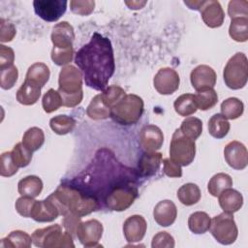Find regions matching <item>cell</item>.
<instances>
[{"instance_id": "1", "label": "cell", "mask_w": 248, "mask_h": 248, "mask_svg": "<svg viewBox=\"0 0 248 248\" xmlns=\"http://www.w3.org/2000/svg\"><path fill=\"white\" fill-rule=\"evenodd\" d=\"M75 63L81 71L88 87L104 91L115 70L110 40L99 33H94L90 41L76 53Z\"/></svg>"}, {"instance_id": "2", "label": "cell", "mask_w": 248, "mask_h": 248, "mask_svg": "<svg viewBox=\"0 0 248 248\" xmlns=\"http://www.w3.org/2000/svg\"><path fill=\"white\" fill-rule=\"evenodd\" d=\"M47 199L54 203L60 215L63 216L72 212L82 217L97 210L100 206L97 198L70 184L59 185Z\"/></svg>"}, {"instance_id": "3", "label": "cell", "mask_w": 248, "mask_h": 248, "mask_svg": "<svg viewBox=\"0 0 248 248\" xmlns=\"http://www.w3.org/2000/svg\"><path fill=\"white\" fill-rule=\"evenodd\" d=\"M82 73L74 65L64 66L58 78V92L62 98V106L75 108L83 98Z\"/></svg>"}, {"instance_id": "4", "label": "cell", "mask_w": 248, "mask_h": 248, "mask_svg": "<svg viewBox=\"0 0 248 248\" xmlns=\"http://www.w3.org/2000/svg\"><path fill=\"white\" fill-rule=\"evenodd\" d=\"M144 104L142 99L135 94H126L113 107L110 108V116L120 125H134L143 113Z\"/></svg>"}, {"instance_id": "5", "label": "cell", "mask_w": 248, "mask_h": 248, "mask_svg": "<svg viewBox=\"0 0 248 248\" xmlns=\"http://www.w3.org/2000/svg\"><path fill=\"white\" fill-rule=\"evenodd\" d=\"M32 240L35 246L43 248L75 247L73 234L69 232H62L60 225L55 224L44 229H38L32 233Z\"/></svg>"}, {"instance_id": "6", "label": "cell", "mask_w": 248, "mask_h": 248, "mask_svg": "<svg viewBox=\"0 0 248 248\" xmlns=\"http://www.w3.org/2000/svg\"><path fill=\"white\" fill-rule=\"evenodd\" d=\"M138 197V188L131 180L115 184L104 197L106 206L113 211H123L130 207Z\"/></svg>"}, {"instance_id": "7", "label": "cell", "mask_w": 248, "mask_h": 248, "mask_svg": "<svg viewBox=\"0 0 248 248\" xmlns=\"http://www.w3.org/2000/svg\"><path fill=\"white\" fill-rule=\"evenodd\" d=\"M223 77L229 88L232 90L243 88L248 79V60L246 55L242 52H237L232 56L224 68Z\"/></svg>"}, {"instance_id": "8", "label": "cell", "mask_w": 248, "mask_h": 248, "mask_svg": "<svg viewBox=\"0 0 248 248\" xmlns=\"http://www.w3.org/2000/svg\"><path fill=\"white\" fill-rule=\"evenodd\" d=\"M196 155L195 140L182 134L180 129H176L172 135L170 145V158L180 166L190 165Z\"/></svg>"}, {"instance_id": "9", "label": "cell", "mask_w": 248, "mask_h": 248, "mask_svg": "<svg viewBox=\"0 0 248 248\" xmlns=\"http://www.w3.org/2000/svg\"><path fill=\"white\" fill-rule=\"evenodd\" d=\"M209 230L213 237L223 245L233 243L238 235V230L233 215L227 212L213 217Z\"/></svg>"}, {"instance_id": "10", "label": "cell", "mask_w": 248, "mask_h": 248, "mask_svg": "<svg viewBox=\"0 0 248 248\" xmlns=\"http://www.w3.org/2000/svg\"><path fill=\"white\" fill-rule=\"evenodd\" d=\"M68 2L66 0H35L33 1L34 11L42 19L54 22L57 21L66 12Z\"/></svg>"}, {"instance_id": "11", "label": "cell", "mask_w": 248, "mask_h": 248, "mask_svg": "<svg viewBox=\"0 0 248 248\" xmlns=\"http://www.w3.org/2000/svg\"><path fill=\"white\" fill-rule=\"evenodd\" d=\"M103 225L96 219L80 222L77 228L76 234L79 242L85 247H100L99 240L103 235Z\"/></svg>"}, {"instance_id": "12", "label": "cell", "mask_w": 248, "mask_h": 248, "mask_svg": "<svg viewBox=\"0 0 248 248\" xmlns=\"http://www.w3.org/2000/svg\"><path fill=\"white\" fill-rule=\"evenodd\" d=\"M180 83L177 72L171 68L166 67L160 69L153 78L154 88L162 95H170L174 93Z\"/></svg>"}, {"instance_id": "13", "label": "cell", "mask_w": 248, "mask_h": 248, "mask_svg": "<svg viewBox=\"0 0 248 248\" xmlns=\"http://www.w3.org/2000/svg\"><path fill=\"white\" fill-rule=\"evenodd\" d=\"M202 18L206 26L210 28L220 27L225 19V13L219 1L202 0L199 8Z\"/></svg>"}, {"instance_id": "14", "label": "cell", "mask_w": 248, "mask_h": 248, "mask_svg": "<svg viewBox=\"0 0 248 248\" xmlns=\"http://www.w3.org/2000/svg\"><path fill=\"white\" fill-rule=\"evenodd\" d=\"M224 157L228 165L234 170H243L248 163L247 149L237 140H232L225 146Z\"/></svg>"}, {"instance_id": "15", "label": "cell", "mask_w": 248, "mask_h": 248, "mask_svg": "<svg viewBox=\"0 0 248 248\" xmlns=\"http://www.w3.org/2000/svg\"><path fill=\"white\" fill-rule=\"evenodd\" d=\"M164 142V135L162 130L153 125L148 124L142 127L140 133V144L145 152H154L160 149Z\"/></svg>"}, {"instance_id": "16", "label": "cell", "mask_w": 248, "mask_h": 248, "mask_svg": "<svg viewBox=\"0 0 248 248\" xmlns=\"http://www.w3.org/2000/svg\"><path fill=\"white\" fill-rule=\"evenodd\" d=\"M216 73L207 65H199L192 70L190 80L196 91L213 88L216 84Z\"/></svg>"}, {"instance_id": "17", "label": "cell", "mask_w": 248, "mask_h": 248, "mask_svg": "<svg viewBox=\"0 0 248 248\" xmlns=\"http://www.w3.org/2000/svg\"><path fill=\"white\" fill-rule=\"evenodd\" d=\"M147 224L141 215H132L123 224V233L125 239L130 242H140L145 235Z\"/></svg>"}, {"instance_id": "18", "label": "cell", "mask_w": 248, "mask_h": 248, "mask_svg": "<svg viewBox=\"0 0 248 248\" xmlns=\"http://www.w3.org/2000/svg\"><path fill=\"white\" fill-rule=\"evenodd\" d=\"M50 38L54 47H58V48L72 47L73 42L75 40L74 28L67 21L59 22L53 26Z\"/></svg>"}, {"instance_id": "19", "label": "cell", "mask_w": 248, "mask_h": 248, "mask_svg": "<svg viewBox=\"0 0 248 248\" xmlns=\"http://www.w3.org/2000/svg\"><path fill=\"white\" fill-rule=\"evenodd\" d=\"M177 216V208L173 202L164 200L159 202L153 210V217L155 222L162 227H169L172 225Z\"/></svg>"}, {"instance_id": "20", "label": "cell", "mask_w": 248, "mask_h": 248, "mask_svg": "<svg viewBox=\"0 0 248 248\" xmlns=\"http://www.w3.org/2000/svg\"><path fill=\"white\" fill-rule=\"evenodd\" d=\"M60 215L54 203L47 198L44 201H35L30 218L36 222H52Z\"/></svg>"}, {"instance_id": "21", "label": "cell", "mask_w": 248, "mask_h": 248, "mask_svg": "<svg viewBox=\"0 0 248 248\" xmlns=\"http://www.w3.org/2000/svg\"><path fill=\"white\" fill-rule=\"evenodd\" d=\"M162 153L160 152H144L139 160L137 173L140 177H150L154 175L162 163Z\"/></svg>"}, {"instance_id": "22", "label": "cell", "mask_w": 248, "mask_h": 248, "mask_svg": "<svg viewBox=\"0 0 248 248\" xmlns=\"http://www.w3.org/2000/svg\"><path fill=\"white\" fill-rule=\"evenodd\" d=\"M219 204L224 212L233 214L238 211L243 205V197L242 195L232 188L224 190L219 196Z\"/></svg>"}, {"instance_id": "23", "label": "cell", "mask_w": 248, "mask_h": 248, "mask_svg": "<svg viewBox=\"0 0 248 248\" xmlns=\"http://www.w3.org/2000/svg\"><path fill=\"white\" fill-rule=\"evenodd\" d=\"M42 87L37 83L26 79L16 92V100L24 106H31L37 103L41 96Z\"/></svg>"}, {"instance_id": "24", "label": "cell", "mask_w": 248, "mask_h": 248, "mask_svg": "<svg viewBox=\"0 0 248 248\" xmlns=\"http://www.w3.org/2000/svg\"><path fill=\"white\" fill-rule=\"evenodd\" d=\"M33 242L32 236L23 231H13L5 238L1 239L2 248H29Z\"/></svg>"}, {"instance_id": "25", "label": "cell", "mask_w": 248, "mask_h": 248, "mask_svg": "<svg viewBox=\"0 0 248 248\" xmlns=\"http://www.w3.org/2000/svg\"><path fill=\"white\" fill-rule=\"evenodd\" d=\"M17 190L21 196L36 198L43 190V181L36 175H28L18 181Z\"/></svg>"}, {"instance_id": "26", "label": "cell", "mask_w": 248, "mask_h": 248, "mask_svg": "<svg viewBox=\"0 0 248 248\" xmlns=\"http://www.w3.org/2000/svg\"><path fill=\"white\" fill-rule=\"evenodd\" d=\"M86 114L93 120L107 119L110 116V108L104 102L102 95H96L86 108Z\"/></svg>"}, {"instance_id": "27", "label": "cell", "mask_w": 248, "mask_h": 248, "mask_svg": "<svg viewBox=\"0 0 248 248\" xmlns=\"http://www.w3.org/2000/svg\"><path fill=\"white\" fill-rule=\"evenodd\" d=\"M50 77V72L48 67L42 62H36L32 64L26 73V79H29L41 87H44L45 84L48 81Z\"/></svg>"}, {"instance_id": "28", "label": "cell", "mask_w": 248, "mask_h": 248, "mask_svg": "<svg viewBox=\"0 0 248 248\" xmlns=\"http://www.w3.org/2000/svg\"><path fill=\"white\" fill-rule=\"evenodd\" d=\"M230 128V122L221 113L212 115L208 120V132L215 139L225 138L228 135Z\"/></svg>"}, {"instance_id": "29", "label": "cell", "mask_w": 248, "mask_h": 248, "mask_svg": "<svg viewBox=\"0 0 248 248\" xmlns=\"http://www.w3.org/2000/svg\"><path fill=\"white\" fill-rule=\"evenodd\" d=\"M211 224V219L206 212L196 211L189 216L188 227L190 231L196 234L206 232Z\"/></svg>"}, {"instance_id": "30", "label": "cell", "mask_w": 248, "mask_h": 248, "mask_svg": "<svg viewBox=\"0 0 248 248\" xmlns=\"http://www.w3.org/2000/svg\"><path fill=\"white\" fill-rule=\"evenodd\" d=\"M173 108L176 113L181 116H189L195 113L198 109L195 95L190 93L180 95L175 99L173 103Z\"/></svg>"}, {"instance_id": "31", "label": "cell", "mask_w": 248, "mask_h": 248, "mask_svg": "<svg viewBox=\"0 0 248 248\" xmlns=\"http://www.w3.org/2000/svg\"><path fill=\"white\" fill-rule=\"evenodd\" d=\"M23 145L30 150L32 153L37 151L45 142V134L44 131L39 127L29 128L22 137Z\"/></svg>"}, {"instance_id": "32", "label": "cell", "mask_w": 248, "mask_h": 248, "mask_svg": "<svg viewBox=\"0 0 248 248\" xmlns=\"http://www.w3.org/2000/svg\"><path fill=\"white\" fill-rule=\"evenodd\" d=\"M177 199L184 205H193L200 201L201 190L194 183H186L177 190Z\"/></svg>"}, {"instance_id": "33", "label": "cell", "mask_w": 248, "mask_h": 248, "mask_svg": "<svg viewBox=\"0 0 248 248\" xmlns=\"http://www.w3.org/2000/svg\"><path fill=\"white\" fill-rule=\"evenodd\" d=\"M232 186V177L224 172H219L213 175L207 184V190L213 197H218L224 190Z\"/></svg>"}, {"instance_id": "34", "label": "cell", "mask_w": 248, "mask_h": 248, "mask_svg": "<svg viewBox=\"0 0 248 248\" xmlns=\"http://www.w3.org/2000/svg\"><path fill=\"white\" fill-rule=\"evenodd\" d=\"M229 34L235 42H246L248 40V17H236L231 20Z\"/></svg>"}, {"instance_id": "35", "label": "cell", "mask_w": 248, "mask_h": 248, "mask_svg": "<svg viewBox=\"0 0 248 248\" xmlns=\"http://www.w3.org/2000/svg\"><path fill=\"white\" fill-rule=\"evenodd\" d=\"M244 110V105L242 101L237 98L231 97L226 99L221 104V114L224 115L227 119H236L240 117Z\"/></svg>"}, {"instance_id": "36", "label": "cell", "mask_w": 248, "mask_h": 248, "mask_svg": "<svg viewBox=\"0 0 248 248\" xmlns=\"http://www.w3.org/2000/svg\"><path fill=\"white\" fill-rule=\"evenodd\" d=\"M51 130L57 135H66L71 133L76 127V120L68 115H56L49 121Z\"/></svg>"}, {"instance_id": "37", "label": "cell", "mask_w": 248, "mask_h": 248, "mask_svg": "<svg viewBox=\"0 0 248 248\" xmlns=\"http://www.w3.org/2000/svg\"><path fill=\"white\" fill-rule=\"evenodd\" d=\"M195 97L197 107L201 110H208L212 108L218 102V95L213 88H205L197 91Z\"/></svg>"}, {"instance_id": "38", "label": "cell", "mask_w": 248, "mask_h": 248, "mask_svg": "<svg viewBox=\"0 0 248 248\" xmlns=\"http://www.w3.org/2000/svg\"><path fill=\"white\" fill-rule=\"evenodd\" d=\"M180 131L182 132V134L184 136H186L187 138L195 140H197L202 132V122L201 119L194 117V116H190V117H186L180 126Z\"/></svg>"}, {"instance_id": "39", "label": "cell", "mask_w": 248, "mask_h": 248, "mask_svg": "<svg viewBox=\"0 0 248 248\" xmlns=\"http://www.w3.org/2000/svg\"><path fill=\"white\" fill-rule=\"evenodd\" d=\"M42 106L46 113L57 110L62 106V98L60 93L52 88L48 89L42 99Z\"/></svg>"}, {"instance_id": "40", "label": "cell", "mask_w": 248, "mask_h": 248, "mask_svg": "<svg viewBox=\"0 0 248 248\" xmlns=\"http://www.w3.org/2000/svg\"><path fill=\"white\" fill-rule=\"evenodd\" d=\"M11 152L15 164L18 168H24L28 166L32 160V152L28 150L22 142L16 143Z\"/></svg>"}, {"instance_id": "41", "label": "cell", "mask_w": 248, "mask_h": 248, "mask_svg": "<svg viewBox=\"0 0 248 248\" xmlns=\"http://www.w3.org/2000/svg\"><path fill=\"white\" fill-rule=\"evenodd\" d=\"M101 95L106 105L110 108L119 100H121L126 95V93L124 89H122L120 86L110 85V86H108L104 91H102Z\"/></svg>"}, {"instance_id": "42", "label": "cell", "mask_w": 248, "mask_h": 248, "mask_svg": "<svg viewBox=\"0 0 248 248\" xmlns=\"http://www.w3.org/2000/svg\"><path fill=\"white\" fill-rule=\"evenodd\" d=\"M0 86L2 89L8 90L14 87L18 78V71L16 66L7 67L4 69H0Z\"/></svg>"}, {"instance_id": "43", "label": "cell", "mask_w": 248, "mask_h": 248, "mask_svg": "<svg viewBox=\"0 0 248 248\" xmlns=\"http://www.w3.org/2000/svg\"><path fill=\"white\" fill-rule=\"evenodd\" d=\"M74 47L58 48L54 47L51 50V59L58 66H66L73 60Z\"/></svg>"}, {"instance_id": "44", "label": "cell", "mask_w": 248, "mask_h": 248, "mask_svg": "<svg viewBox=\"0 0 248 248\" xmlns=\"http://www.w3.org/2000/svg\"><path fill=\"white\" fill-rule=\"evenodd\" d=\"M228 14L231 17H247L248 16V2L246 0H232L228 5Z\"/></svg>"}, {"instance_id": "45", "label": "cell", "mask_w": 248, "mask_h": 248, "mask_svg": "<svg viewBox=\"0 0 248 248\" xmlns=\"http://www.w3.org/2000/svg\"><path fill=\"white\" fill-rule=\"evenodd\" d=\"M18 170V167L15 164L12 152L7 151L2 153L1 155V168H0V174L4 177H10L16 174Z\"/></svg>"}, {"instance_id": "46", "label": "cell", "mask_w": 248, "mask_h": 248, "mask_svg": "<svg viewBox=\"0 0 248 248\" xmlns=\"http://www.w3.org/2000/svg\"><path fill=\"white\" fill-rule=\"evenodd\" d=\"M95 1L92 0H85V1H78V0H72L70 1V8L71 11L78 16H88L94 11Z\"/></svg>"}, {"instance_id": "47", "label": "cell", "mask_w": 248, "mask_h": 248, "mask_svg": "<svg viewBox=\"0 0 248 248\" xmlns=\"http://www.w3.org/2000/svg\"><path fill=\"white\" fill-rule=\"evenodd\" d=\"M152 248H173L174 238L167 232H159L152 238Z\"/></svg>"}, {"instance_id": "48", "label": "cell", "mask_w": 248, "mask_h": 248, "mask_svg": "<svg viewBox=\"0 0 248 248\" xmlns=\"http://www.w3.org/2000/svg\"><path fill=\"white\" fill-rule=\"evenodd\" d=\"M35 201L36 200H34V198L21 196L16 202V210L23 217H30Z\"/></svg>"}, {"instance_id": "49", "label": "cell", "mask_w": 248, "mask_h": 248, "mask_svg": "<svg viewBox=\"0 0 248 248\" xmlns=\"http://www.w3.org/2000/svg\"><path fill=\"white\" fill-rule=\"evenodd\" d=\"M16 33V27L12 22L4 18L0 19V41L2 43L11 42L15 38Z\"/></svg>"}, {"instance_id": "50", "label": "cell", "mask_w": 248, "mask_h": 248, "mask_svg": "<svg viewBox=\"0 0 248 248\" xmlns=\"http://www.w3.org/2000/svg\"><path fill=\"white\" fill-rule=\"evenodd\" d=\"M162 162L164 165L163 171L166 175H168L170 177H181L182 176V169H181L180 165L173 162L170 158H165Z\"/></svg>"}, {"instance_id": "51", "label": "cell", "mask_w": 248, "mask_h": 248, "mask_svg": "<svg viewBox=\"0 0 248 248\" xmlns=\"http://www.w3.org/2000/svg\"><path fill=\"white\" fill-rule=\"evenodd\" d=\"M14 61H15L14 50L9 46L0 45V69L13 66Z\"/></svg>"}, {"instance_id": "52", "label": "cell", "mask_w": 248, "mask_h": 248, "mask_svg": "<svg viewBox=\"0 0 248 248\" xmlns=\"http://www.w3.org/2000/svg\"><path fill=\"white\" fill-rule=\"evenodd\" d=\"M80 218L79 216L72 213V212H69L67 214L64 215V218H63V227L65 229V231L69 232L70 233H76V231H77V228L78 226V224L81 222L80 221Z\"/></svg>"}, {"instance_id": "53", "label": "cell", "mask_w": 248, "mask_h": 248, "mask_svg": "<svg viewBox=\"0 0 248 248\" xmlns=\"http://www.w3.org/2000/svg\"><path fill=\"white\" fill-rule=\"evenodd\" d=\"M125 4L132 10H139L146 4V1H125Z\"/></svg>"}]
</instances>
